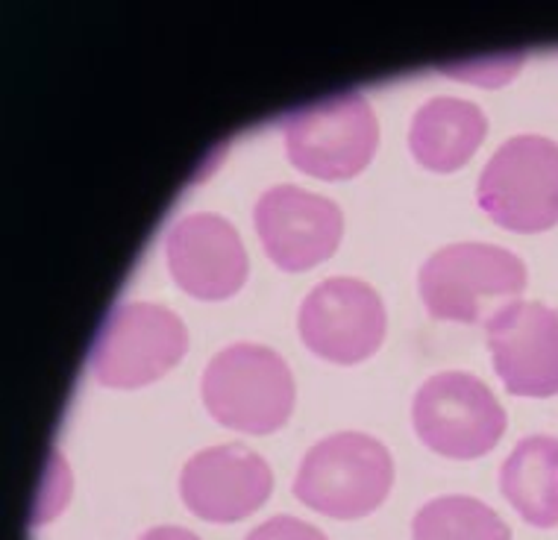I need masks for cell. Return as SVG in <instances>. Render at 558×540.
Returning a JSON list of instances; mask_svg holds the SVG:
<instances>
[{
    "mask_svg": "<svg viewBox=\"0 0 558 540\" xmlns=\"http://www.w3.org/2000/svg\"><path fill=\"white\" fill-rule=\"evenodd\" d=\"M417 289L435 320L488 323L526 291V265L497 244H447L424 261Z\"/></svg>",
    "mask_w": 558,
    "mask_h": 540,
    "instance_id": "obj_1",
    "label": "cell"
},
{
    "mask_svg": "<svg viewBox=\"0 0 558 540\" xmlns=\"http://www.w3.org/2000/svg\"><path fill=\"white\" fill-rule=\"evenodd\" d=\"M206 412L227 429L270 434L294 412V377L279 353L262 344H230L201 379Z\"/></svg>",
    "mask_w": 558,
    "mask_h": 540,
    "instance_id": "obj_2",
    "label": "cell"
},
{
    "mask_svg": "<svg viewBox=\"0 0 558 540\" xmlns=\"http://www.w3.org/2000/svg\"><path fill=\"white\" fill-rule=\"evenodd\" d=\"M395 462L383 441L365 432H338L312 446L294 476V496L312 512L359 520L386 502Z\"/></svg>",
    "mask_w": 558,
    "mask_h": 540,
    "instance_id": "obj_3",
    "label": "cell"
},
{
    "mask_svg": "<svg viewBox=\"0 0 558 540\" xmlns=\"http://www.w3.org/2000/svg\"><path fill=\"white\" fill-rule=\"evenodd\" d=\"M289 162L318 180H350L376 154L379 124L359 91H341L286 115L282 124Z\"/></svg>",
    "mask_w": 558,
    "mask_h": 540,
    "instance_id": "obj_4",
    "label": "cell"
},
{
    "mask_svg": "<svg viewBox=\"0 0 558 540\" xmlns=\"http://www.w3.org/2000/svg\"><path fill=\"white\" fill-rule=\"evenodd\" d=\"M482 212L511 232H544L558 223V145L544 135H514L482 168Z\"/></svg>",
    "mask_w": 558,
    "mask_h": 540,
    "instance_id": "obj_5",
    "label": "cell"
},
{
    "mask_svg": "<svg viewBox=\"0 0 558 540\" xmlns=\"http://www.w3.org/2000/svg\"><path fill=\"white\" fill-rule=\"evenodd\" d=\"M189 349V329L156 303H121L92 347V373L107 388H142L162 379Z\"/></svg>",
    "mask_w": 558,
    "mask_h": 540,
    "instance_id": "obj_6",
    "label": "cell"
},
{
    "mask_svg": "<svg viewBox=\"0 0 558 540\" xmlns=\"http://www.w3.org/2000/svg\"><path fill=\"white\" fill-rule=\"evenodd\" d=\"M412 426L433 453L480 458L500 444L506 408L492 388L462 370L435 373L412 400Z\"/></svg>",
    "mask_w": 558,
    "mask_h": 540,
    "instance_id": "obj_7",
    "label": "cell"
},
{
    "mask_svg": "<svg viewBox=\"0 0 558 540\" xmlns=\"http://www.w3.org/2000/svg\"><path fill=\"white\" fill-rule=\"evenodd\" d=\"M303 344L336 365H356L386 338V306L367 282L332 277L308 291L298 315Z\"/></svg>",
    "mask_w": 558,
    "mask_h": 540,
    "instance_id": "obj_8",
    "label": "cell"
},
{
    "mask_svg": "<svg viewBox=\"0 0 558 540\" xmlns=\"http://www.w3.org/2000/svg\"><path fill=\"white\" fill-rule=\"evenodd\" d=\"M253 221L268 259L289 273L327 261L344 232V214L336 202L298 185H274L262 192Z\"/></svg>",
    "mask_w": 558,
    "mask_h": 540,
    "instance_id": "obj_9",
    "label": "cell"
},
{
    "mask_svg": "<svg viewBox=\"0 0 558 540\" xmlns=\"http://www.w3.org/2000/svg\"><path fill=\"white\" fill-rule=\"evenodd\" d=\"M274 488L268 462L241 444L201 450L180 472L185 508L209 523H235L265 505Z\"/></svg>",
    "mask_w": 558,
    "mask_h": 540,
    "instance_id": "obj_10",
    "label": "cell"
},
{
    "mask_svg": "<svg viewBox=\"0 0 558 540\" xmlns=\"http://www.w3.org/2000/svg\"><path fill=\"white\" fill-rule=\"evenodd\" d=\"M497 377L514 396L558 394V311L544 303H511L488 323Z\"/></svg>",
    "mask_w": 558,
    "mask_h": 540,
    "instance_id": "obj_11",
    "label": "cell"
},
{
    "mask_svg": "<svg viewBox=\"0 0 558 540\" xmlns=\"http://www.w3.org/2000/svg\"><path fill=\"white\" fill-rule=\"evenodd\" d=\"M173 282L197 299H227L247 280V253L221 214H185L165 235Z\"/></svg>",
    "mask_w": 558,
    "mask_h": 540,
    "instance_id": "obj_12",
    "label": "cell"
},
{
    "mask_svg": "<svg viewBox=\"0 0 558 540\" xmlns=\"http://www.w3.org/2000/svg\"><path fill=\"white\" fill-rule=\"evenodd\" d=\"M488 133V121L476 103L459 97H433L417 109L409 126V150L435 174L459 171Z\"/></svg>",
    "mask_w": 558,
    "mask_h": 540,
    "instance_id": "obj_13",
    "label": "cell"
},
{
    "mask_svg": "<svg viewBox=\"0 0 558 540\" xmlns=\"http://www.w3.org/2000/svg\"><path fill=\"white\" fill-rule=\"evenodd\" d=\"M500 491L532 526H558V438H523L500 470Z\"/></svg>",
    "mask_w": 558,
    "mask_h": 540,
    "instance_id": "obj_14",
    "label": "cell"
},
{
    "mask_svg": "<svg viewBox=\"0 0 558 540\" xmlns=\"http://www.w3.org/2000/svg\"><path fill=\"white\" fill-rule=\"evenodd\" d=\"M412 540H511V531L485 502L438 496L414 514Z\"/></svg>",
    "mask_w": 558,
    "mask_h": 540,
    "instance_id": "obj_15",
    "label": "cell"
},
{
    "mask_svg": "<svg viewBox=\"0 0 558 540\" xmlns=\"http://www.w3.org/2000/svg\"><path fill=\"white\" fill-rule=\"evenodd\" d=\"M244 540H327V535L315 526H308V523L298 520V517L282 514V517H274V520L256 526Z\"/></svg>",
    "mask_w": 558,
    "mask_h": 540,
    "instance_id": "obj_16",
    "label": "cell"
},
{
    "mask_svg": "<svg viewBox=\"0 0 558 540\" xmlns=\"http://www.w3.org/2000/svg\"><path fill=\"white\" fill-rule=\"evenodd\" d=\"M138 540H201L194 531L180 529V526H156V529L145 531Z\"/></svg>",
    "mask_w": 558,
    "mask_h": 540,
    "instance_id": "obj_17",
    "label": "cell"
}]
</instances>
